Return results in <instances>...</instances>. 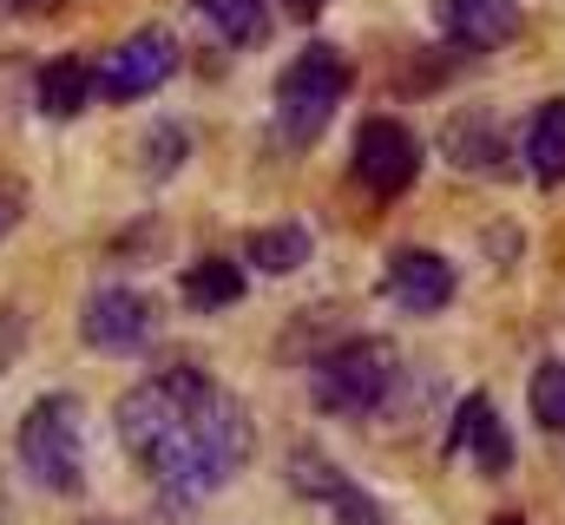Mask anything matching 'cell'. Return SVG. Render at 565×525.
Segmentation results:
<instances>
[{"mask_svg":"<svg viewBox=\"0 0 565 525\" xmlns=\"http://www.w3.org/2000/svg\"><path fill=\"white\" fill-rule=\"evenodd\" d=\"M395 382H402V355L388 342H375V335H355V342H342V349H329L316 362L309 394H316L322 414L369 420V414H382V400L395 394Z\"/></svg>","mask_w":565,"mask_h":525,"instance_id":"3","label":"cell"},{"mask_svg":"<svg viewBox=\"0 0 565 525\" xmlns=\"http://www.w3.org/2000/svg\"><path fill=\"white\" fill-rule=\"evenodd\" d=\"M526 171L540 184H565V99H546L526 126Z\"/></svg>","mask_w":565,"mask_h":525,"instance_id":"13","label":"cell"},{"mask_svg":"<svg viewBox=\"0 0 565 525\" xmlns=\"http://www.w3.org/2000/svg\"><path fill=\"white\" fill-rule=\"evenodd\" d=\"M86 99H93V73L79 60H46L40 66V113L46 119H73V113H86Z\"/></svg>","mask_w":565,"mask_h":525,"instance_id":"15","label":"cell"},{"mask_svg":"<svg viewBox=\"0 0 565 525\" xmlns=\"http://www.w3.org/2000/svg\"><path fill=\"white\" fill-rule=\"evenodd\" d=\"M119 440L171 500H211L250 460V414L198 368L151 375L119 400Z\"/></svg>","mask_w":565,"mask_h":525,"instance_id":"1","label":"cell"},{"mask_svg":"<svg viewBox=\"0 0 565 525\" xmlns=\"http://www.w3.org/2000/svg\"><path fill=\"white\" fill-rule=\"evenodd\" d=\"M296 486H302L309 500H322V513H329L335 525H395L349 473H342V467H329L322 453H296Z\"/></svg>","mask_w":565,"mask_h":525,"instance_id":"9","label":"cell"},{"mask_svg":"<svg viewBox=\"0 0 565 525\" xmlns=\"http://www.w3.org/2000/svg\"><path fill=\"white\" fill-rule=\"evenodd\" d=\"M316 7H322V0H289V13H316Z\"/></svg>","mask_w":565,"mask_h":525,"instance_id":"20","label":"cell"},{"mask_svg":"<svg viewBox=\"0 0 565 525\" xmlns=\"http://www.w3.org/2000/svg\"><path fill=\"white\" fill-rule=\"evenodd\" d=\"M434 20L447 26L454 46H507L520 33V0H434Z\"/></svg>","mask_w":565,"mask_h":525,"instance_id":"11","label":"cell"},{"mask_svg":"<svg viewBox=\"0 0 565 525\" xmlns=\"http://www.w3.org/2000/svg\"><path fill=\"white\" fill-rule=\"evenodd\" d=\"M13 453H20V467L33 473V486H46V493H79V480H86L79 400H73V394H40V400L20 414Z\"/></svg>","mask_w":565,"mask_h":525,"instance_id":"2","label":"cell"},{"mask_svg":"<svg viewBox=\"0 0 565 525\" xmlns=\"http://www.w3.org/2000/svg\"><path fill=\"white\" fill-rule=\"evenodd\" d=\"M171 73H178V40H171L164 26H145V33L119 40V46L106 53L99 93H106V99H145V93H158Z\"/></svg>","mask_w":565,"mask_h":525,"instance_id":"5","label":"cell"},{"mask_svg":"<svg viewBox=\"0 0 565 525\" xmlns=\"http://www.w3.org/2000/svg\"><path fill=\"white\" fill-rule=\"evenodd\" d=\"M79 329H86V342L99 355H139L145 342H151V329H158V315H151V302H145L139 289L113 282V289H93L86 296Z\"/></svg>","mask_w":565,"mask_h":525,"instance_id":"7","label":"cell"},{"mask_svg":"<svg viewBox=\"0 0 565 525\" xmlns=\"http://www.w3.org/2000/svg\"><path fill=\"white\" fill-rule=\"evenodd\" d=\"M526 400H533V420H540L546 433H565V362H540Z\"/></svg>","mask_w":565,"mask_h":525,"instance_id":"18","label":"cell"},{"mask_svg":"<svg viewBox=\"0 0 565 525\" xmlns=\"http://www.w3.org/2000/svg\"><path fill=\"white\" fill-rule=\"evenodd\" d=\"M422 171V144L402 119H369L355 131V178L375 191V197H402Z\"/></svg>","mask_w":565,"mask_h":525,"instance_id":"6","label":"cell"},{"mask_svg":"<svg viewBox=\"0 0 565 525\" xmlns=\"http://www.w3.org/2000/svg\"><path fill=\"white\" fill-rule=\"evenodd\" d=\"M184 296L198 302V309H231L237 296H244V269L224 257H204L191 262V276H184Z\"/></svg>","mask_w":565,"mask_h":525,"instance_id":"17","label":"cell"},{"mask_svg":"<svg viewBox=\"0 0 565 525\" xmlns=\"http://www.w3.org/2000/svg\"><path fill=\"white\" fill-rule=\"evenodd\" d=\"M20 211H26V197H20L13 184H0V237H7L13 224H20Z\"/></svg>","mask_w":565,"mask_h":525,"instance_id":"19","label":"cell"},{"mask_svg":"<svg viewBox=\"0 0 565 525\" xmlns=\"http://www.w3.org/2000/svg\"><path fill=\"white\" fill-rule=\"evenodd\" d=\"M244 262H257L264 276H296L309 262V231L302 224H270V231H250Z\"/></svg>","mask_w":565,"mask_h":525,"instance_id":"14","label":"cell"},{"mask_svg":"<svg viewBox=\"0 0 565 525\" xmlns=\"http://www.w3.org/2000/svg\"><path fill=\"white\" fill-rule=\"evenodd\" d=\"M440 151L460 164V171H480V178H507V138L487 113H460L454 126L440 131Z\"/></svg>","mask_w":565,"mask_h":525,"instance_id":"12","label":"cell"},{"mask_svg":"<svg viewBox=\"0 0 565 525\" xmlns=\"http://www.w3.org/2000/svg\"><path fill=\"white\" fill-rule=\"evenodd\" d=\"M454 289H460L454 262L434 257V250H395L388 269H382V296H388L402 315H440V309L454 302Z\"/></svg>","mask_w":565,"mask_h":525,"instance_id":"8","label":"cell"},{"mask_svg":"<svg viewBox=\"0 0 565 525\" xmlns=\"http://www.w3.org/2000/svg\"><path fill=\"white\" fill-rule=\"evenodd\" d=\"M198 13L217 26V40L231 46H257L270 33V0H198Z\"/></svg>","mask_w":565,"mask_h":525,"instance_id":"16","label":"cell"},{"mask_svg":"<svg viewBox=\"0 0 565 525\" xmlns=\"http://www.w3.org/2000/svg\"><path fill=\"white\" fill-rule=\"evenodd\" d=\"M493 525H526V519H520V513H500V519H493Z\"/></svg>","mask_w":565,"mask_h":525,"instance_id":"21","label":"cell"},{"mask_svg":"<svg viewBox=\"0 0 565 525\" xmlns=\"http://www.w3.org/2000/svg\"><path fill=\"white\" fill-rule=\"evenodd\" d=\"M349 79H355V66L335 53V46H309V53H296L289 66H282L277 79V131L282 144H316L322 126L335 119V106L349 99Z\"/></svg>","mask_w":565,"mask_h":525,"instance_id":"4","label":"cell"},{"mask_svg":"<svg viewBox=\"0 0 565 525\" xmlns=\"http://www.w3.org/2000/svg\"><path fill=\"white\" fill-rule=\"evenodd\" d=\"M447 453H473L480 473H507L513 467V433H507V420H500V407L487 394L460 400V414L447 427Z\"/></svg>","mask_w":565,"mask_h":525,"instance_id":"10","label":"cell"}]
</instances>
